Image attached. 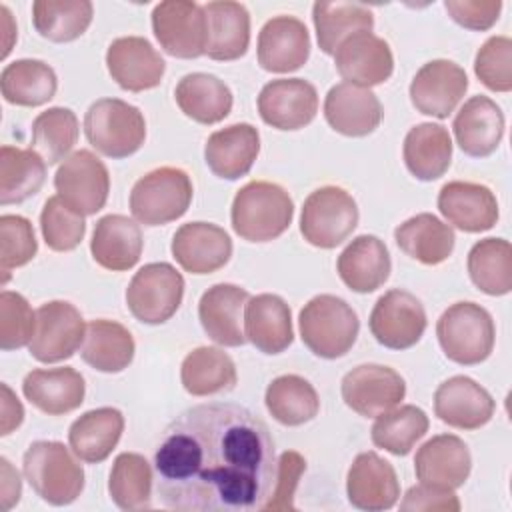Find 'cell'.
Instances as JSON below:
<instances>
[{
    "mask_svg": "<svg viewBox=\"0 0 512 512\" xmlns=\"http://www.w3.org/2000/svg\"><path fill=\"white\" fill-rule=\"evenodd\" d=\"M270 428L246 406L206 402L180 412L154 452L156 494L176 512H258L276 482Z\"/></svg>",
    "mask_w": 512,
    "mask_h": 512,
    "instance_id": "cell-1",
    "label": "cell"
},
{
    "mask_svg": "<svg viewBox=\"0 0 512 512\" xmlns=\"http://www.w3.org/2000/svg\"><path fill=\"white\" fill-rule=\"evenodd\" d=\"M294 218L290 194L276 182L252 180L244 184L230 208L232 230L246 242H270L282 236Z\"/></svg>",
    "mask_w": 512,
    "mask_h": 512,
    "instance_id": "cell-2",
    "label": "cell"
},
{
    "mask_svg": "<svg viewBox=\"0 0 512 512\" xmlns=\"http://www.w3.org/2000/svg\"><path fill=\"white\" fill-rule=\"evenodd\" d=\"M298 326L304 346L314 356L336 360L354 346L360 320L346 300L334 294H318L300 310Z\"/></svg>",
    "mask_w": 512,
    "mask_h": 512,
    "instance_id": "cell-3",
    "label": "cell"
},
{
    "mask_svg": "<svg viewBox=\"0 0 512 512\" xmlns=\"http://www.w3.org/2000/svg\"><path fill=\"white\" fill-rule=\"evenodd\" d=\"M72 454L56 440H36L24 452V478L52 506H68L84 490V470Z\"/></svg>",
    "mask_w": 512,
    "mask_h": 512,
    "instance_id": "cell-4",
    "label": "cell"
},
{
    "mask_svg": "<svg viewBox=\"0 0 512 512\" xmlns=\"http://www.w3.org/2000/svg\"><path fill=\"white\" fill-rule=\"evenodd\" d=\"M436 336L448 360L460 366H474L492 354L496 326L484 306L456 302L438 318Z\"/></svg>",
    "mask_w": 512,
    "mask_h": 512,
    "instance_id": "cell-5",
    "label": "cell"
},
{
    "mask_svg": "<svg viewBox=\"0 0 512 512\" xmlns=\"http://www.w3.org/2000/svg\"><path fill=\"white\" fill-rule=\"evenodd\" d=\"M84 134L96 152L120 160L142 148L146 120L136 106L120 98H100L84 114Z\"/></svg>",
    "mask_w": 512,
    "mask_h": 512,
    "instance_id": "cell-6",
    "label": "cell"
},
{
    "mask_svg": "<svg viewBox=\"0 0 512 512\" xmlns=\"http://www.w3.org/2000/svg\"><path fill=\"white\" fill-rule=\"evenodd\" d=\"M192 194V180L182 168L160 166L132 186L130 212L138 224L162 226L186 214Z\"/></svg>",
    "mask_w": 512,
    "mask_h": 512,
    "instance_id": "cell-7",
    "label": "cell"
},
{
    "mask_svg": "<svg viewBox=\"0 0 512 512\" xmlns=\"http://www.w3.org/2000/svg\"><path fill=\"white\" fill-rule=\"evenodd\" d=\"M358 218V206L350 192L340 186H320L304 200L300 234L308 244L330 250L354 232Z\"/></svg>",
    "mask_w": 512,
    "mask_h": 512,
    "instance_id": "cell-8",
    "label": "cell"
},
{
    "mask_svg": "<svg viewBox=\"0 0 512 512\" xmlns=\"http://www.w3.org/2000/svg\"><path fill=\"white\" fill-rule=\"evenodd\" d=\"M184 298V276L168 262L144 264L126 288L130 314L144 324H164L180 308Z\"/></svg>",
    "mask_w": 512,
    "mask_h": 512,
    "instance_id": "cell-9",
    "label": "cell"
},
{
    "mask_svg": "<svg viewBox=\"0 0 512 512\" xmlns=\"http://www.w3.org/2000/svg\"><path fill=\"white\" fill-rule=\"evenodd\" d=\"M58 196L78 214L92 216L108 200L110 174L106 164L90 150L80 148L60 162L54 174Z\"/></svg>",
    "mask_w": 512,
    "mask_h": 512,
    "instance_id": "cell-10",
    "label": "cell"
},
{
    "mask_svg": "<svg viewBox=\"0 0 512 512\" xmlns=\"http://www.w3.org/2000/svg\"><path fill=\"white\" fill-rule=\"evenodd\" d=\"M368 326L376 342L384 348L406 350L420 342L428 318L422 302L412 292L392 288L376 300Z\"/></svg>",
    "mask_w": 512,
    "mask_h": 512,
    "instance_id": "cell-11",
    "label": "cell"
},
{
    "mask_svg": "<svg viewBox=\"0 0 512 512\" xmlns=\"http://www.w3.org/2000/svg\"><path fill=\"white\" fill-rule=\"evenodd\" d=\"M86 324L80 310L66 300L44 302L36 310V328L28 344L30 356L44 364H56L74 356L82 346Z\"/></svg>",
    "mask_w": 512,
    "mask_h": 512,
    "instance_id": "cell-12",
    "label": "cell"
},
{
    "mask_svg": "<svg viewBox=\"0 0 512 512\" xmlns=\"http://www.w3.org/2000/svg\"><path fill=\"white\" fill-rule=\"evenodd\" d=\"M152 32L160 48L174 58H198L206 52L204 8L192 0H166L152 10Z\"/></svg>",
    "mask_w": 512,
    "mask_h": 512,
    "instance_id": "cell-13",
    "label": "cell"
},
{
    "mask_svg": "<svg viewBox=\"0 0 512 512\" xmlns=\"http://www.w3.org/2000/svg\"><path fill=\"white\" fill-rule=\"evenodd\" d=\"M340 394L352 412L364 418H376L404 400L406 382L390 366L360 364L344 374Z\"/></svg>",
    "mask_w": 512,
    "mask_h": 512,
    "instance_id": "cell-14",
    "label": "cell"
},
{
    "mask_svg": "<svg viewBox=\"0 0 512 512\" xmlns=\"http://www.w3.org/2000/svg\"><path fill=\"white\" fill-rule=\"evenodd\" d=\"M468 90L464 68L452 60L436 58L426 62L412 78L408 94L412 106L426 116L448 118Z\"/></svg>",
    "mask_w": 512,
    "mask_h": 512,
    "instance_id": "cell-15",
    "label": "cell"
},
{
    "mask_svg": "<svg viewBox=\"0 0 512 512\" xmlns=\"http://www.w3.org/2000/svg\"><path fill=\"white\" fill-rule=\"evenodd\" d=\"M318 112V92L304 78H276L258 94L260 118L276 130H300Z\"/></svg>",
    "mask_w": 512,
    "mask_h": 512,
    "instance_id": "cell-16",
    "label": "cell"
},
{
    "mask_svg": "<svg viewBox=\"0 0 512 512\" xmlns=\"http://www.w3.org/2000/svg\"><path fill=\"white\" fill-rule=\"evenodd\" d=\"M106 68L122 90L144 92L162 82L166 62L146 38L120 36L106 50Z\"/></svg>",
    "mask_w": 512,
    "mask_h": 512,
    "instance_id": "cell-17",
    "label": "cell"
},
{
    "mask_svg": "<svg viewBox=\"0 0 512 512\" xmlns=\"http://www.w3.org/2000/svg\"><path fill=\"white\" fill-rule=\"evenodd\" d=\"M496 410L492 394L470 376H452L434 392V414L440 422L458 430L486 426Z\"/></svg>",
    "mask_w": 512,
    "mask_h": 512,
    "instance_id": "cell-18",
    "label": "cell"
},
{
    "mask_svg": "<svg viewBox=\"0 0 512 512\" xmlns=\"http://www.w3.org/2000/svg\"><path fill=\"white\" fill-rule=\"evenodd\" d=\"M170 250L182 270L202 276L228 264L232 256V240L218 224L186 222L174 232Z\"/></svg>",
    "mask_w": 512,
    "mask_h": 512,
    "instance_id": "cell-19",
    "label": "cell"
},
{
    "mask_svg": "<svg viewBox=\"0 0 512 512\" xmlns=\"http://www.w3.org/2000/svg\"><path fill=\"white\" fill-rule=\"evenodd\" d=\"M346 494L358 510H390L400 498V480L388 460L372 450L360 452L348 468Z\"/></svg>",
    "mask_w": 512,
    "mask_h": 512,
    "instance_id": "cell-20",
    "label": "cell"
},
{
    "mask_svg": "<svg viewBox=\"0 0 512 512\" xmlns=\"http://www.w3.org/2000/svg\"><path fill=\"white\" fill-rule=\"evenodd\" d=\"M310 48L306 24L296 16L280 14L270 18L258 34V64L274 74L294 72L306 64Z\"/></svg>",
    "mask_w": 512,
    "mask_h": 512,
    "instance_id": "cell-21",
    "label": "cell"
},
{
    "mask_svg": "<svg viewBox=\"0 0 512 512\" xmlns=\"http://www.w3.org/2000/svg\"><path fill=\"white\" fill-rule=\"evenodd\" d=\"M334 66L344 82L370 88L392 76L394 56L384 38L372 32H356L336 48Z\"/></svg>",
    "mask_w": 512,
    "mask_h": 512,
    "instance_id": "cell-22",
    "label": "cell"
},
{
    "mask_svg": "<svg viewBox=\"0 0 512 512\" xmlns=\"http://www.w3.org/2000/svg\"><path fill=\"white\" fill-rule=\"evenodd\" d=\"M382 116L384 110L378 96L364 86L340 82L324 98V118L342 136H368L380 126Z\"/></svg>",
    "mask_w": 512,
    "mask_h": 512,
    "instance_id": "cell-23",
    "label": "cell"
},
{
    "mask_svg": "<svg viewBox=\"0 0 512 512\" xmlns=\"http://www.w3.org/2000/svg\"><path fill=\"white\" fill-rule=\"evenodd\" d=\"M438 210L450 226L462 232H484L498 222V200L494 192L478 182L452 180L438 192Z\"/></svg>",
    "mask_w": 512,
    "mask_h": 512,
    "instance_id": "cell-24",
    "label": "cell"
},
{
    "mask_svg": "<svg viewBox=\"0 0 512 512\" xmlns=\"http://www.w3.org/2000/svg\"><path fill=\"white\" fill-rule=\"evenodd\" d=\"M472 470L468 446L456 434H438L426 440L414 456L416 478L424 484L460 488Z\"/></svg>",
    "mask_w": 512,
    "mask_h": 512,
    "instance_id": "cell-25",
    "label": "cell"
},
{
    "mask_svg": "<svg viewBox=\"0 0 512 512\" xmlns=\"http://www.w3.org/2000/svg\"><path fill=\"white\" fill-rule=\"evenodd\" d=\"M248 298L250 294L246 288L226 282L210 286L200 296L198 318L210 340L228 348H236L246 342L242 332V308Z\"/></svg>",
    "mask_w": 512,
    "mask_h": 512,
    "instance_id": "cell-26",
    "label": "cell"
},
{
    "mask_svg": "<svg viewBox=\"0 0 512 512\" xmlns=\"http://www.w3.org/2000/svg\"><path fill=\"white\" fill-rule=\"evenodd\" d=\"M452 130L456 144L464 154L484 158L500 146L504 136V114L492 98L476 94L458 110Z\"/></svg>",
    "mask_w": 512,
    "mask_h": 512,
    "instance_id": "cell-27",
    "label": "cell"
},
{
    "mask_svg": "<svg viewBox=\"0 0 512 512\" xmlns=\"http://www.w3.org/2000/svg\"><path fill=\"white\" fill-rule=\"evenodd\" d=\"M24 398L48 416L68 414L84 402V376L72 368H36L22 380Z\"/></svg>",
    "mask_w": 512,
    "mask_h": 512,
    "instance_id": "cell-28",
    "label": "cell"
},
{
    "mask_svg": "<svg viewBox=\"0 0 512 512\" xmlns=\"http://www.w3.org/2000/svg\"><path fill=\"white\" fill-rule=\"evenodd\" d=\"M258 152V128L248 122H238L208 136L204 146V160L214 176L222 180H238L250 172Z\"/></svg>",
    "mask_w": 512,
    "mask_h": 512,
    "instance_id": "cell-29",
    "label": "cell"
},
{
    "mask_svg": "<svg viewBox=\"0 0 512 512\" xmlns=\"http://www.w3.org/2000/svg\"><path fill=\"white\" fill-rule=\"evenodd\" d=\"M244 308V336L254 348L272 356L292 344V312L284 298L264 292L248 298Z\"/></svg>",
    "mask_w": 512,
    "mask_h": 512,
    "instance_id": "cell-30",
    "label": "cell"
},
{
    "mask_svg": "<svg viewBox=\"0 0 512 512\" xmlns=\"http://www.w3.org/2000/svg\"><path fill=\"white\" fill-rule=\"evenodd\" d=\"M144 248L142 230L136 220L124 214L102 216L92 232L90 252L98 266L124 272L138 264Z\"/></svg>",
    "mask_w": 512,
    "mask_h": 512,
    "instance_id": "cell-31",
    "label": "cell"
},
{
    "mask_svg": "<svg viewBox=\"0 0 512 512\" xmlns=\"http://www.w3.org/2000/svg\"><path fill=\"white\" fill-rule=\"evenodd\" d=\"M206 56L220 62L238 60L250 46V14L244 4L214 0L204 6Z\"/></svg>",
    "mask_w": 512,
    "mask_h": 512,
    "instance_id": "cell-32",
    "label": "cell"
},
{
    "mask_svg": "<svg viewBox=\"0 0 512 512\" xmlns=\"http://www.w3.org/2000/svg\"><path fill=\"white\" fill-rule=\"evenodd\" d=\"M336 270L352 292L368 294L388 280L392 270L390 252L378 236L360 234L340 252Z\"/></svg>",
    "mask_w": 512,
    "mask_h": 512,
    "instance_id": "cell-33",
    "label": "cell"
},
{
    "mask_svg": "<svg viewBox=\"0 0 512 512\" xmlns=\"http://www.w3.org/2000/svg\"><path fill=\"white\" fill-rule=\"evenodd\" d=\"M124 432V416L118 408L102 406L84 412L68 430V444L76 458L86 464L104 462Z\"/></svg>",
    "mask_w": 512,
    "mask_h": 512,
    "instance_id": "cell-34",
    "label": "cell"
},
{
    "mask_svg": "<svg viewBox=\"0 0 512 512\" xmlns=\"http://www.w3.org/2000/svg\"><path fill=\"white\" fill-rule=\"evenodd\" d=\"M402 156L408 172L416 180H438L452 162V138L448 128L434 122L412 126L404 138Z\"/></svg>",
    "mask_w": 512,
    "mask_h": 512,
    "instance_id": "cell-35",
    "label": "cell"
},
{
    "mask_svg": "<svg viewBox=\"0 0 512 512\" xmlns=\"http://www.w3.org/2000/svg\"><path fill=\"white\" fill-rule=\"evenodd\" d=\"M394 240L406 256L426 266L448 260L456 244L452 226L430 212L416 214L396 226Z\"/></svg>",
    "mask_w": 512,
    "mask_h": 512,
    "instance_id": "cell-36",
    "label": "cell"
},
{
    "mask_svg": "<svg viewBox=\"0 0 512 512\" xmlns=\"http://www.w3.org/2000/svg\"><path fill=\"white\" fill-rule=\"evenodd\" d=\"M174 98L184 116L206 126L222 122L234 102L226 82L208 72L182 76L174 88Z\"/></svg>",
    "mask_w": 512,
    "mask_h": 512,
    "instance_id": "cell-37",
    "label": "cell"
},
{
    "mask_svg": "<svg viewBox=\"0 0 512 512\" xmlns=\"http://www.w3.org/2000/svg\"><path fill=\"white\" fill-rule=\"evenodd\" d=\"M134 352V338L120 322L100 318L86 324L80 356L90 368L106 374L122 372L134 360Z\"/></svg>",
    "mask_w": 512,
    "mask_h": 512,
    "instance_id": "cell-38",
    "label": "cell"
},
{
    "mask_svg": "<svg viewBox=\"0 0 512 512\" xmlns=\"http://www.w3.org/2000/svg\"><path fill=\"white\" fill-rule=\"evenodd\" d=\"M180 382L192 396H214L234 390L238 382L234 360L220 348L198 346L180 366Z\"/></svg>",
    "mask_w": 512,
    "mask_h": 512,
    "instance_id": "cell-39",
    "label": "cell"
},
{
    "mask_svg": "<svg viewBox=\"0 0 512 512\" xmlns=\"http://www.w3.org/2000/svg\"><path fill=\"white\" fill-rule=\"evenodd\" d=\"M0 90L8 104L34 108L54 98L58 78L54 68L44 60L20 58L4 66L0 74Z\"/></svg>",
    "mask_w": 512,
    "mask_h": 512,
    "instance_id": "cell-40",
    "label": "cell"
},
{
    "mask_svg": "<svg viewBox=\"0 0 512 512\" xmlns=\"http://www.w3.org/2000/svg\"><path fill=\"white\" fill-rule=\"evenodd\" d=\"M312 22L318 46L324 54L334 56L336 48L356 32H372L374 14L358 2H314Z\"/></svg>",
    "mask_w": 512,
    "mask_h": 512,
    "instance_id": "cell-41",
    "label": "cell"
},
{
    "mask_svg": "<svg viewBox=\"0 0 512 512\" xmlns=\"http://www.w3.org/2000/svg\"><path fill=\"white\" fill-rule=\"evenodd\" d=\"M46 180V162L32 148H0V204H20L38 194Z\"/></svg>",
    "mask_w": 512,
    "mask_h": 512,
    "instance_id": "cell-42",
    "label": "cell"
},
{
    "mask_svg": "<svg viewBox=\"0 0 512 512\" xmlns=\"http://www.w3.org/2000/svg\"><path fill=\"white\" fill-rule=\"evenodd\" d=\"M270 416L284 426H302L316 418L320 398L316 388L298 374H282L274 378L264 394Z\"/></svg>",
    "mask_w": 512,
    "mask_h": 512,
    "instance_id": "cell-43",
    "label": "cell"
},
{
    "mask_svg": "<svg viewBox=\"0 0 512 512\" xmlns=\"http://www.w3.org/2000/svg\"><path fill=\"white\" fill-rule=\"evenodd\" d=\"M472 284L488 296H504L512 290V246L504 238L478 240L466 260Z\"/></svg>",
    "mask_w": 512,
    "mask_h": 512,
    "instance_id": "cell-44",
    "label": "cell"
},
{
    "mask_svg": "<svg viewBox=\"0 0 512 512\" xmlns=\"http://www.w3.org/2000/svg\"><path fill=\"white\" fill-rule=\"evenodd\" d=\"M152 480V468L142 454L122 452L114 458L110 468V498L126 512L148 510L152 506Z\"/></svg>",
    "mask_w": 512,
    "mask_h": 512,
    "instance_id": "cell-45",
    "label": "cell"
},
{
    "mask_svg": "<svg viewBox=\"0 0 512 512\" xmlns=\"http://www.w3.org/2000/svg\"><path fill=\"white\" fill-rule=\"evenodd\" d=\"M94 16L88 0H36L32 4V24L50 42H72L80 38Z\"/></svg>",
    "mask_w": 512,
    "mask_h": 512,
    "instance_id": "cell-46",
    "label": "cell"
},
{
    "mask_svg": "<svg viewBox=\"0 0 512 512\" xmlns=\"http://www.w3.org/2000/svg\"><path fill=\"white\" fill-rule=\"evenodd\" d=\"M428 416L414 404L392 408L372 424L370 438L376 448H382L394 456H406L412 452L416 442L428 432Z\"/></svg>",
    "mask_w": 512,
    "mask_h": 512,
    "instance_id": "cell-47",
    "label": "cell"
},
{
    "mask_svg": "<svg viewBox=\"0 0 512 512\" xmlns=\"http://www.w3.org/2000/svg\"><path fill=\"white\" fill-rule=\"evenodd\" d=\"M78 118L70 108L52 106L40 112L32 122V148L52 166L70 156L78 142Z\"/></svg>",
    "mask_w": 512,
    "mask_h": 512,
    "instance_id": "cell-48",
    "label": "cell"
},
{
    "mask_svg": "<svg viewBox=\"0 0 512 512\" xmlns=\"http://www.w3.org/2000/svg\"><path fill=\"white\" fill-rule=\"evenodd\" d=\"M40 230L50 250L70 252L84 240L86 220L56 194L44 202L40 212Z\"/></svg>",
    "mask_w": 512,
    "mask_h": 512,
    "instance_id": "cell-49",
    "label": "cell"
},
{
    "mask_svg": "<svg viewBox=\"0 0 512 512\" xmlns=\"http://www.w3.org/2000/svg\"><path fill=\"white\" fill-rule=\"evenodd\" d=\"M38 252V242L34 236L32 222L18 214H2L0 216V268L2 282L8 280V272L12 268H20L28 264Z\"/></svg>",
    "mask_w": 512,
    "mask_h": 512,
    "instance_id": "cell-50",
    "label": "cell"
},
{
    "mask_svg": "<svg viewBox=\"0 0 512 512\" xmlns=\"http://www.w3.org/2000/svg\"><path fill=\"white\" fill-rule=\"evenodd\" d=\"M474 74L492 92L512 90V40L490 36L476 52Z\"/></svg>",
    "mask_w": 512,
    "mask_h": 512,
    "instance_id": "cell-51",
    "label": "cell"
},
{
    "mask_svg": "<svg viewBox=\"0 0 512 512\" xmlns=\"http://www.w3.org/2000/svg\"><path fill=\"white\" fill-rule=\"evenodd\" d=\"M36 328V312L28 300L12 290L0 292V348L4 352L30 344Z\"/></svg>",
    "mask_w": 512,
    "mask_h": 512,
    "instance_id": "cell-52",
    "label": "cell"
},
{
    "mask_svg": "<svg viewBox=\"0 0 512 512\" xmlns=\"http://www.w3.org/2000/svg\"><path fill=\"white\" fill-rule=\"evenodd\" d=\"M306 470V460L302 454L294 450H286L278 458L276 468V482L272 496L264 510H294V492L300 482V476Z\"/></svg>",
    "mask_w": 512,
    "mask_h": 512,
    "instance_id": "cell-53",
    "label": "cell"
},
{
    "mask_svg": "<svg viewBox=\"0 0 512 512\" xmlns=\"http://www.w3.org/2000/svg\"><path fill=\"white\" fill-rule=\"evenodd\" d=\"M446 12L450 18L468 30H488L496 24L502 2L500 0H446Z\"/></svg>",
    "mask_w": 512,
    "mask_h": 512,
    "instance_id": "cell-54",
    "label": "cell"
},
{
    "mask_svg": "<svg viewBox=\"0 0 512 512\" xmlns=\"http://www.w3.org/2000/svg\"><path fill=\"white\" fill-rule=\"evenodd\" d=\"M400 510L414 512H458L460 500L452 488L434 486V484H416L408 488L406 496L400 502Z\"/></svg>",
    "mask_w": 512,
    "mask_h": 512,
    "instance_id": "cell-55",
    "label": "cell"
},
{
    "mask_svg": "<svg viewBox=\"0 0 512 512\" xmlns=\"http://www.w3.org/2000/svg\"><path fill=\"white\" fill-rule=\"evenodd\" d=\"M2 418H0V436H8L16 430L24 420V408L16 394L10 390L8 384L2 382Z\"/></svg>",
    "mask_w": 512,
    "mask_h": 512,
    "instance_id": "cell-56",
    "label": "cell"
},
{
    "mask_svg": "<svg viewBox=\"0 0 512 512\" xmlns=\"http://www.w3.org/2000/svg\"><path fill=\"white\" fill-rule=\"evenodd\" d=\"M0 466H2V508L10 510L14 504H18L22 496V482H20L18 470H14L8 458L2 456Z\"/></svg>",
    "mask_w": 512,
    "mask_h": 512,
    "instance_id": "cell-57",
    "label": "cell"
}]
</instances>
